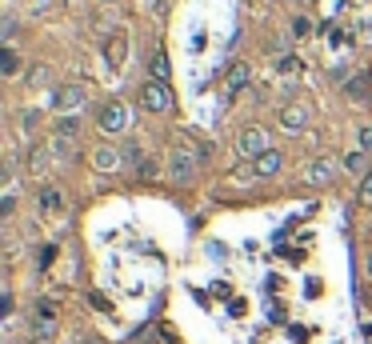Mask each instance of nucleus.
I'll return each instance as SVG.
<instances>
[{"mask_svg":"<svg viewBox=\"0 0 372 344\" xmlns=\"http://www.w3.org/2000/svg\"><path fill=\"white\" fill-rule=\"evenodd\" d=\"M196 148L188 144V137H181V148L168 157V176H172V184H192V176H196Z\"/></svg>","mask_w":372,"mask_h":344,"instance_id":"obj_1","label":"nucleus"},{"mask_svg":"<svg viewBox=\"0 0 372 344\" xmlns=\"http://www.w3.org/2000/svg\"><path fill=\"white\" fill-rule=\"evenodd\" d=\"M140 108H144V113L164 116V113H172V108H176V96H172V89H168V84H161V80H148V84L140 89Z\"/></svg>","mask_w":372,"mask_h":344,"instance_id":"obj_2","label":"nucleus"},{"mask_svg":"<svg viewBox=\"0 0 372 344\" xmlns=\"http://www.w3.org/2000/svg\"><path fill=\"white\" fill-rule=\"evenodd\" d=\"M96 128H100L104 137H120V133H128V108H124L120 100L100 104V113H96Z\"/></svg>","mask_w":372,"mask_h":344,"instance_id":"obj_3","label":"nucleus"},{"mask_svg":"<svg viewBox=\"0 0 372 344\" xmlns=\"http://www.w3.org/2000/svg\"><path fill=\"white\" fill-rule=\"evenodd\" d=\"M272 144H268V133L260 128V124H253V128H244L240 137H236V152L244 157V161H260L264 152H268Z\"/></svg>","mask_w":372,"mask_h":344,"instance_id":"obj_4","label":"nucleus"},{"mask_svg":"<svg viewBox=\"0 0 372 344\" xmlns=\"http://www.w3.org/2000/svg\"><path fill=\"white\" fill-rule=\"evenodd\" d=\"M84 100H89V92L80 89V84H65V89L52 92V108H60V113H76V108H84Z\"/></svg>","mask_w":372,"mask_h":344,"instance_id":"obj_5","label":"nucleus"},{"mask_svg":"<svg viewBox=\"0 0 372 344\" xmlns=\"http://www.w3.org/2000/svg\"><path fill=\"white\" fill-rule=\"evenodd\" d=\"M32 312H36V336L48 341V336L56 332V317H60V308H56L52 300H36V304H32Z\"/></svg>","mask_w":372,"mask_h":344,"instance_id":"obj_6","label":"nucleus"},{"mask_svg":"<svg viewBox=\"0 0 372 344\" xmlns=\"http://www.w3.org/2000/svg\"><path fill=\"white\" fill-rule=\"evenodd\" d=\"M248 80H253V69L244 60H236L233 69H229V76H224V100H236L240 92L248 89Z\"/></svg>","mask_w":372,"mask_h":344,"instance_id":"obj_7","label":"nucleus"},{"mask_svg":"<svg viewBox=\"0 0 372 344\" xmlns=\"http://www.w3.org/2000/svg\"><path fill=\"white\" fill-rule=\"evenodd\" d=\"M308 120H312V108H308V104H284V108H280V124H284V133H304Z\"/></svg>","mask_w":372,"mask_h":344,"instance_id":"obj_8","label":"nucleus"},{"mask_svg":"<svg viewBox=\"0 0 372 344\" xmlns=\"http://www.w3.org/2000/svg\"><path fill=\"white\" fill-rule=\"evenodd\" d=\"M120 161H124V152L108 148V144H100V148L93 152V168H96V172H117Z\"/></svg>","mask_w":372,"mask_h":344,"instance_id":"obj_9","label":"nucleus"},{"mask_svg":"<svg viewBox=\"0 0 372 344\" xmlns=\"http://www.w3.org/2000/svg\"><path fill=\"white\" fill-rule=\"evenodd\" d=\"M332 176H336V164L328 161V157H321V161H312L308 168H304V181L308 184H328Z\"/></svg>","mask_w":372,"mask_h":344,"instance_id":"obj_10","label":"nucleus"},{"mask_svg":"<svg viewBox=\"0 0 372 344\" xmlns=\"http://www.w3.org/2000/svg\"><path fill=\"white\" fill-rule=\"evenodd\" d=\"M253 168H256V176H260V181H268V176H277L280 168H284V157H280L277 148H268L260 161H253Z\"/></svg>","mask_w":372,"mask_h":344,"instance_id":"obj_11","label":"nucleus"},{"mask_svg":"<svg viewBox=\"0 0 372 344\" xmlns=\"http://www.w3.org/2000/svg\"><path fill=\"white\" fill-rule=\"evenodd\" d=\"M124 56H128V41H124V36H108V41H104V60H108V69H120Z\"/></svg>","mask_w":372,"mask_h":344,"instance_id":"obj_12","label":"nucleus"},{"mask_svg":"<svg viewBox=\"0 0 372 344\" xmlns=\"http://www.w3.org/2000/svg\"><path fill=\"white\" fill-rule=\"evenodd\" d=\"M148 76H152V80H161V84H168V56H164L161 48L148 56Z\"/></svg>","mask_w":372,"mask_h":344,"instance_id":"obj_13","label":"nucleus"},{"mask_svg":"<svg viewBox=\"0 0 372 344\" xmlns=\"http://www.w3.org/2000/svg\"><path fill=\"white\" fill-rule=\"evenodd\" d=\"M40 208H45V212H60V208H65L60 188H45V192H40Z\"/></svg>","mask_w":372,"mask_h":344,"instance_id":"obj_14","label":"nucleus"},{"mask_svg":"<svg viewBox=\"0 0 372 344\" xmlns=\"http://www.w3.org/2000/svg\"><path fill=\"white\" fill-rule=\"evenodd\" d=\"M0 72H4V76H16V72H21V56H16L12 45L4 48V56H0Z\"/></svg>","mask_w":372,"mask_h":344,"instance_id":"obj_15","label":"nucleus"},{"mask_svg":"<svg viewBox=\"0 0 372 344\" xmlns=\"http://www.w3.org/2000/svg\"><path fill=\"white\" fill-rule=\"evenodd\" d=\"M76 133H80V120H76V116H60V124H56V137L72 140Z\"/></svg>","mask_w":372,"mask_h":344,"instance_id":"obj_16","label":"nucleus"},{"mask_svg":"<svg viewBox=\"0 0 372 344\" xmlns=\"http://www.w3.org/2000/svg\"><path fill=\"white\" fill-rule=\"evenodd\" d=\"M120 152H124V161H128V164H132V168L140 172V164H144V152H140V144H137V140H128V144H124Z\"/></svg>","mask_w":372,"mask_h":344,"instance_id":"obj_17","label":"nucleus"},{"mask_svg":"<svg viewBox=\"0 0 372 344\" xmlns=\"http://www.w3.org/2000/svg\"><path fill=\"white\" fill-rule=\"evenodd\" d=\"M345 92H349V96H356V100H369V80H364V76H356V80H349V84H345Z\"/></svg>","mask_w":372,"mask_h":344,"instance_id":"obj_18","label":"nucleus"},{"mask_svg":"<svg viewBox=\"0 0 372 344\" xmlns=\"http://www.w3.org/2000/svg\"><path fill=\"white\" fill-rule=\"evenodd\" d=\"M364 164H369L364 152H349V157H345V168H349V172H364Z\"/></svg>","mask_w":372,"mask_h":344,"instance_id":"obj_19","label":"nucleus"},{"mask_svg":"<svg viewBox=\"0 0 372 344\" xmlns=\"http://www.w3.org/2000/svg\"><path fill=\"white\" fill-rule=\"evenodd\" d=\"M360 200H372V168L364 172V181H360Z\"/></svg>","mask_w":372,"mask_h":344,"instance_id":"obj_20","label":"nucleus"},{"mask_svg":"<svg viewBox=\"0 0 372 344\" xmlns=\"http://www.w3.org/2000/svg\"><path fill=\"white\" fill-rule=\"evenodd\" d=\"M280 72H301V60H297V56H284V60H280Z\"/></svg>","mask_w":372,"mask_h":344,"instance_id":"obj_21","label":"nucleus"},{"mask_svg":"<svg viewBox=\"0 0 372 344\" xmlns=\"http://www.w3.org/2000/svg\"><path fill=\"white\" fill-rule=\"evenodd\" d=\"M360 152H372V128H360Z\"/></svg>","mask_w":372,"mask_h":344,"instance_id":"obj_22","label":"nucleus"},{"mask_svg":"<svg viewBox=\"0 0 372 344\" xmlns=\"http://www.w3.org/2000/svg\"><path fill=\"white\" fill-rule=\"evenodd\" d=\"M140 176H144V181H152V176H156V164L144 161V164H140Z\"/></svg>","mask_w":372,"mask_h":344,"instance_id":"obj_23","label":"nucleus"},{"mask_svg":"<svg viewBox=\"0 0 372 344\" xmlns=\"http://www.w3.org/2000/svg\"><path fill=\"white\" fill-rule=\"evenodd\" d=\"M52 260H56V249H52V244H48L45 253H40V268H48V264H52Z\"/></svg>","mask_w":372,"mask_h":344,"instance_id":"obj_24","label":"nucleus"},{"mask_svg":"<svg viewBox=\"0 0 372 344\" xmlns=\"http://www.w3.org/2000/svg\"><path fill=\"white\" fill-rule=\"evenodd\" d=\"M369 273H372V256H369Z\"/></svg>","mask_w":372,"mask_h":344,"instance_id":"obj_25","label":"nucleus"},{"mask_svg":"<svg viewBox=\"0 0 372 344\" xmlns=\"http://www.w3.org/2000/svg\"><path fill=\"white\" fill-rule=\"evenodd\" d=\"M152 4H156V0H152Z\"/></svg>","mask_w":372,"mask_h":344,"instance_id":"obj_26","label":"nucleus"}]
</instances>
